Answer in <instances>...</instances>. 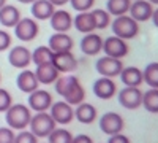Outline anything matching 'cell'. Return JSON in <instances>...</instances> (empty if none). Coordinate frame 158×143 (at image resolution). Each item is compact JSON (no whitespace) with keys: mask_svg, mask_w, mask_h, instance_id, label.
I'll return each mask as SVG.
<instances>
[{"mask_svg":"<svg viewBox=\"0 0 158 143\" xmlns=\"http://www.w3.org/2000/svg\"><path fill=\"white\" fill-rule=\"evenodd\" d=\"M120 80L125 86H131V87H139L144 83V78H142V72L138 67H123L120 72Z\"/></svg>","mask_w":158,"mask_h":143,"instance_id":"obj_25","label":"cell"},{"mask_svg":"<svg viewBox=\"0 0 158 143\" xmlns=\"http://www.w3.org/2000/svg\"><path fill=\"white\" fill-rule=\"evenodd\" d=\"M48 46L51 48L52 53H63V51H71L74 43L67 32H54L49 37Z\"/></svg>","mask_w":158,"mask_h":143,"instance_id":"obj_17","label":"cell"},{"mask_svg":"<svg viewBox=\"0 0 158 143\" xmlns=\"http://www.w3.org/2000/svg\"><path fill=\"white\" fill-rule=\"evenodd\" d=\"M95 69L101 76H108V78H115L120 75L123 64L122 59H115V57H109V56H103L97 60Z\"/></svg>","mask_w":158,"mask_h":143,"instance_id":"obj_7","label":"cell"},{"mask_svg":"<svg viewBox=\"0 0 158 143\" xmlns=\"http://www.w3.org/2000/svg\"><path fill=\"white\" fill-rule=\"evenodd\" d=\"M118 103L127 110H136L142 105V91L139 87L125 86L118 92Z\"/></svg>","mask_w":158,"mask_h":143,"instance_id":"obj_8","label":"cell"},{"mask_svg":"<svg viewBox=\"0 0 158 143\" xmlns=\"http://www.w3.org/2000/svg\"><path fill=\"white\" fill-rule=\"evenodd\" d=\"M51 116L52 119L56 121V124H70L74 118V110H73V105H70L68 102L65 100H60V102H56L51 105Z\"/></svg>","mask_w":158,"mask_h":143,"instance_id":"obj_11","label":"cell"},{"mask_svg":"<svg viewBox=\"0 0 158 143\" xmlns=\"http://www.w3.org/2000/svg\"><path fill=\"white\" fill-rule=\"evenodd\" d=\"M30 119H32V111L24 103L11 105L5 111V121L8 127H11L13 131H24V129H27L30 124Z\"/></svg>","mask_w":158,"mask_h":143,"instance_id":"obj_2","label":"cell"},{"mask_svg":"<svg viewBox=\"0 0 158 143\" xmlns=\"http://www.w3.org/2000/svg\"><path fill=\"white\" fill-rule=\"evenodd\" d=\"M29 127L33 135H36L38 138H44L56 129V121L48 111H38L32 116Z\"/></svg>","mask_w":158,"mask_h":143,"instance_id":"obj_4","label":"cell"},{"mask_svg":"<svg viewBox=\"0 0 158 143\" xmlns=\"http://www.w3.org/2000/svg\"><path fill=\"white\" fill-rule=\"evenodd\" d=\"M54 11L56 7L49 0H35L32 3V16L36 21H48Z\"/></svg>","mask_w":158,"mask_h":143,"instance_id":"obj_23","label":"cell"},{"mask_svg":"<svg viewBox=\"0 0 158 143\" xmlns=\"http://www.w3.org/2000/svg\"><path fill=\"white\" fill-rule=\"evenodd\" d=\"M13 105V99L11 94L8 92L6 89L0 87V113H5L10 107Z\"/></svg>","mask_w":158,"mask_h":143,"instance_id":"obj_33","label":"cell"},{"mask_svg":"<svg viewBox=\"0 0 158 143\" xmlns=\"http://www.w3.org/2000/svg\"><path fill=\"white\" fill-rule=\"evenodd\" d=\"M49 2L54 5V7H63V5L70 3V0H49Z\"/></svg>","mask_w":158,"mask_h":143,"instance_id":"obj_39","label":"cell"},{"mask_svg":"<svg viewBox=\"0 0 158 143\" xmlns=\"http://www.w3.org/2000/svg\"><path fill=\"white\" fill-rule=\"evenodd\" d=\"M81 51L85 56H97L103 51V38L101 35L90 32L84 34L82 40H81Z\"/></svg>","mask_w":158,"mask_h":143,"instance_id":"obj_16","label":"cell"},{"mask_svg":"<svg viewBox=\"0 0 158 143\" xmlns=\"http://www.w3.org/2000/svg\"><path fill=\"white\" fill-rule=\"evenodd\" d=\"M131 2H133V0H131Z\"/></svg>","mask_w":158,"mask_h":143,"instance_id":"obj_45","label":"cell"},{"mask_svg":"<svg viewBox=\"0 0 158 143\" xmlns=\"http://www.w3.org/2000/svg\"><path fill=\"white\" fill-rule=\"evenodd\" d=\"M123 118L118 113H114V111H108L101 116L100 119V129L103 134L106 135H114V134H118L123 131Z\"/></svg>","mask_w":158,"mask_h":143,"instance_id":"obj_10","label":"cell"},{"mask_svg":"<svg viewBox=\"0 0 158 143\" xmlns=\"http://www.w3.org/2000/svg\"><path fill=\"white\" fill-rule=\"evenodd\" d=\"M18 2H19V3H30V5H32L35 0H18Z\"/></svg>","mask_w":158,"mask_h":143,"instance_id":"obj_41","label":"cell"},{"mask_svg":"<svg viewBox=\"0 0 158 143\" xmlns=\"http://www.w3.org/2000/svg\"><path fill=\"white\" fill-rule=\"evenodd\" d=\"M52 65L59 70V73H71L77 69V59L71 51L54 53V56H52Z\"/></svg>","mask_w":158,"mask_h":143,"instance_id":"obj_12","label":"cell"},{"mask_svg":"<svg viewBox=\"0 0 158 143\" xmlns=\"http://www.w3.org/2000/svg\"><path fill=\"white\" fill-rule=\"evenodd\" d=\"M0 81H2V76H0Z\"/></svg>","mask_w":158,"mask_h":143,"instance_id":"obj_44","label":"cell"},{"mask_svg":"<svg viewBox=\"0 0 158 143\" xmlns=\"http://www.w3.org/2000/svg\"><path fill=\"white\" fill-rule=\"evenodd\" d=\"M108 143H130V138L127 135H123L122 132H118V134L109 135V141Z\"/></svg>","mask_w":158,"mask_h":143,"instance_id":"obj_37","label":"cell"},{"mask_svg":"<svg viewBox=\"0 0 158 143\" xmlns=\"http://www.w3.org/2000/svg\"><path fill=\"white\" fill-rule=\"evenodd\" d=\"M117 92V86L114 83L112 78L108 76H100L98 80L94 83V94L101 99V100H109L115 96Z\"/></svg>","mask_w":158,"mask_h":143,"instance_id":"obj_15","label":"cell"},{"mask_svg":"<svg viewBox=\"0 0 158 143\" xmlns=\"http://www.w3.org/2000/svg\"><path fill=\"white\" fill-rule=\"evenodd\" d=\"M149 2H150L152 5H158V0H149Z\"/></svg>","mask_w":158,"mask_h":143,"instance_id":"obj_43","label":"cell"},{"mask_svg":"<svg viewBox=\"0 0 158 143\" xmlns=\"http://www.w3.org/2000/svg\"><path fill=\"white\" fill-rule=\"evenodd\" d=\"M35 75H36L38 83H41V84H52V83H56V80L59 78L60 73H59V70L54 65H52V62H48V64L36 65Z\"/></svg>","mask_w":158,"mask_h":143,"instance_id":"obj_20","label":"cell"},{"mask_svg":"<svg viewBox=\"0 0 158 143\" xmlns=\"http://www.w3.org/2000/svg\"><path fill=\"white\" fill-rule=\"evenodd\" d=\"M128 43L127 40L120 37H115V35H111L108 37L106 40H103V53L104 56H109V57H115V59H122L128 54Z\"/></svg>","mask_w":158,"mask_h":143,"instance_id":"obj_6","label":"cell"},{"mask_svg":"<svg viewBox=\"0 0 158 143\" xmlns=\"http://www.w3.org/2000/svg\"><path fill=\"white\" fill-rule=\"evenodd\" d=\"M111 29L115 37H120L123 40H131L139 34V22L128 15H122L115 16L114 21H111Z\"/></svg>","mask_w":158,"mask_h":143,"instance_id":"obj_3","label":"cell"},{"mask_svg":"<svg viewBox=\"0 0 158 143\" xmlns=\"http://www.w3.org/2000/svg\"><path fill=\"white\" fill-rule=\"evenodd\" d=\"M54 103L52 96L44 89H35L29 94V108L33 111H48L51 105Z\"/></svg>","mask_w":158,"mask_h":143,"instance_id":"obj_13","label":"cell"},{"mask_svg":"<svg viewBox=\"0 0 158 143\" xmlns=\"http://www.w3.org/2000/svg\"><path fill=\"white\" fill-rule=\"evenodd\" d=\"M15 135L11 127H0V143H15Z\"/></svg>","mask_w":158,"mask_h":143,"instance_id":"obj_35","label":"cell"},{"mask_svg":"<svg viewBox=\"0 0 158 143\" xmlns=\"http://www.w3.org/2000/svg\"><path fill=\"white\" fill-rule=\"evenodd\" d=\"M8 62L15 69H27L32 64V51L22 45L13 46L8 53Z\"/></svg>","mask_w":158,"mask_h":143,"instance_id":"obj_9","label":"cell"},{"mask_svg":"<svg viewBox=\"0 0 158 143\" xmlns=\"http://www.w3.org/2000/svg\"><path fill=\"white\" fill-rule=\"evenodd\" d=\"M51 27L56 32H67L73 27V18L67 10H56L52 13V16L49 18Z\"/></svg>","mask_w":158,"mask_h":143,"instance_id":"obj_18","label":"cell"},{"mask_svg":"<svg viewBox=\"0 0 158 143\" xmlns=\"http://www.w3.org/2000/svg\"><path fill=\"white\" fill-rule=\"evenodd\" d=\"M142 78H144V83H147L150 87L158 89V62L149 64L142 72Z\"/></svg>","mask_w":158,"mask_h":143,"instance_id":"obj_30","label":"cell"},{"mask_svg":"<svg viewBox=\"0 0 158 143\" xmlns=\"http://www.w3.org/2000/svg\"><path fill=\"white\" fill-rule=\"evenodd\" d=\"M97 116H98V111H97V108L92 105V103L81 102L79 105H76L74 118L81 124H92L97 119Z\"/></svg>","mask_w":158,"mask_h":143,"instance_id":"obj_21","label":"cell"},{"mask_svg":"<svg viewBox=\"0 0 158 143\" xmlns=\"http://www.w3.org/2000/svg\"><path fill=\"white\" fill-rule=\"evenodd\" d=\"M48 143H71L73 135L71 132H68L67 129H54L49 135H48Z\"/></svg>","mask_w":158,"mask_h":143,"instance_id":"obj_31","label":"cell"},{"mask_svg":"<svg viewBox=\"0 0 158 143\" xmlns=\"http://www.w3.org/2000/svg\"><path fill=\"white\" fill-rule=\"evenodd\" d=\"M73 25L77 32L81 34H90L97 30L95 29V21L92 16V11H81L77 13L76 18H73Z\"/></svg>","mask_w":158,"mask_h":143,"instance_id":"obj_22","label":"cell"},{"mask_svg":"<svg viewBox=\"0 0 158 143\" xmlns=\"http://www.w3.org/2000/svg\"><path fill=\"white\" fill-rule=\"evenodd\" d=\"M16 84L19 87V91H22L24 94H30L33 92L35 89H38V80H36V75L35 72L29 70V69H24L18 78H16Z\"/></svg>","mask_w":158,"mask_h":143,"instance_id":"obj_19","label":"cell"},{"mask_svg":"<svg viewBox=\"0 0 158 143\" xmlns=\"http://www.w3.org/2000/svg\"><path fill=\"white\" fill-rule=\"evenodd\" d=\"M92 16H94V21H95V29L97 30H103L111 25V21H112V16L106 10H101V8H97L92 11Z\"/></svg>","mask_w":158,"mask_h":143,"instance_id":"obj_28","label":"cell"},{"mask_svg":"<svg viewBox=\"0 0 158 143\" xmlns=\"http://www.w3.org/2000/svg\"><path fill=\"white\" fill-rule=\"evenodd\" d=\"M52 56H54V53L51 51L49 46H38L32 53V62L35 65L48 64V62H52Z\"/></svg>","mask_w":158,"mask_h":143,"instance_id":"obj_29","label":"cell"},{"mask_svg":"<svg viewBox=\"0 0 158 143\" xmlns=\"http://www.w3.org/2000/svg\"><path fill=\"white\" fill-rule=\"evenodd\" d=\"M130 16L138 22H146L152 18L153 5L149 0H133L130 5Z\"/></svg>","mask_w":158,"mask_h":143,"instance_id":"obj_14","label":"cell"},{"mask_svg":"<svg viewBox=\"0 0 158 143\" xmlns=\"http://www.w3.org/2000/svg\"><path fill=\"white\" fill-rule=\"evenodd\" d=\"M15 35L18 40L21 42H33L40 34V27H38V21L33 18H21L19 22L15 25Z\"/></svg>","mask_w":158,"mask_h":143,"instance_id":"obj_5","label":"cell"},{"mask_svg":"<svg viewBox=\"0 0 158 143\" xmlns=\"http://www.w3.org/2000/svg\"><path fill=\"white\" fill-rule=\"evenodd\" d=\"M152 21H153V25L158 29V8L156 10H153V13H152V18H150Z\"/></svg>","mask_w":158,"mask_h":143,"instance_id":"obj_40","label":"cell"},{"mask_svg":"<svg viewBox=\"0 0 158 143\" xmlns=\"http://www.w3.org/2000/svg\"><path fill=\"white\" fill-rule=\"evenodd\" d=\"M3 5H6V0H0V8H2Z\"/></svg>","mask_w":158,"mask_h":143,"instance_id":"obj_42","label":"cell"},{"mask_svg":"<svg viewBox=\"0 0 158 143\" xmlns=\"http://www.w3.org/2000/svg\"><path fill=\"white\" fill-rule=\"evenodd\" d=\"M130 5H131V0H108L106 11L114 18L122 16V15H128Z\"/></svg>","mask_w":158,"mask_h":143,"instance_id":"obj_26","label":"cell"},{"mask_svg":"<svg viewBox=\"0 0 158 143\" xmlns=\"http://www.w3.org/2000/svg\"><path fill=\"white\" fill-rule=\"evenodd\" d=\"M15 143H38V137L24 129L18 135H15Z\"/></svg>","mask_w":158,"mask_h":143,"instance_id":"obj_34","label":"cell"},{"mask_svg":"<svg viewBox=\"0 0 158 143\" xmlns=\"http://www.w3.org/2000/svg\"><path fill=\"white\" fill-rule=\"evenodd\" d=\"M70 5L77 13H81V11H90L92 8H94V5H95V0H70Z\"/></svg>","mask_w":158,"mask_h":143,"instance_id":"obj_32","label":"cell"},{"mask_svg":"<svg viewBox=\"0 0 158 143\" xmlns=\"http://www.w3.org/2000/svg\"><path fill=\"white\" fill-rule=\"evenodd\" d=\"M54 86H56V92L59 96H62L63 100L68 102L73 107L79 105L85 99V91H84L81 81L73 75H63V76L59 75Z\"/></svg>","mask_w":158,"mask_h":143,"instance_id":"obj_1","label":"cell"},{"mask_svg":"<svg viewBox=\"0 0 158 143\" xmlns=\"http://www.w3.org/2000/svg\"><path fill=\"white\" fill-rule=\"evenodd\" d=\"M11 48V35L6 30H0V53Z\"/></svg>","mask_w":158,"mask_h":143,"instance_id":"obj_36","label":"cell"},{"mask_svg":"<svg viewBox=\"0 0 158 143\" xmlns=\"http://www.w3.org/2000/svg\"><path fill=\"white\" fill-rule=\"evenodd\" d=\"M71 143H94V140H92L89 135H85V134H79V135L73 137Z\"/></svg>","mask_w":158,"mask_h":143,"instance_id":"obj_38","label":"cell"},{"mask_svg":"<svg viewBox=\"0 0 158 143\" xmlns=\"http://www.w3.org/2000/svg\"><path fill=\"white\" fill-rule=\"evenodd\" d=\"M149 113H158V89L150 87L149 91L142 92V105Z\"/></svg>","mask_w":158,"mask_h":143,"instance_id":"obj_27","label":"cell"},{"mask_svg":"<svg viewBox=\"0 0 158 143\" xmlns=\"http://www.w3.org/2000/svg\"><path fill=\"white\" fill-rule=\"evenodd\" d=\"M21 18H22L21 11L15 5H3L0 8V24H2L3 27H8V29L15 27Z\"/></svg>","mask_w":158,"mask_h":143,"instance_id":"obj_24","label":"cell"}]
</instances>
